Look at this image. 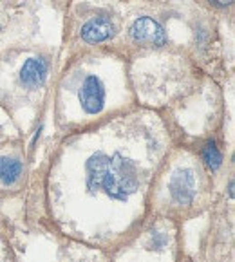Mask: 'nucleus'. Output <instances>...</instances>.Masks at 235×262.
<instances>
[{
  "instance_id": "f257e3e1",
  "label": "nucleus",
  "mask_w": 235,
  "mask_h": 262,
  "mask_svg": "<svg viewBox=\"0 0 235 262\" xmlns=\"http://www.w3.org/2000/svg\"><path fill=\"white\" fill-rule=\"evenodd\" d=\"M87 188L91 192H105L112 199L125 201L139 188V170L134 161L120 152L109 156L96 152L87 165Z\"/></svg>"
},
{
  "instance_id": "f03ea898",
  "label": "nucleus",
  "mask_w": 235,
  "mask_h": 262,
  "mask_svg": "<svg viewBox=\"0 0 235 262\" xmlns=\"http://www.w3.org/2000/svg\"><path fill=\"white\" fill-rule=\"evenodd\" d=\"M80 103L87 114H100L105 107V87L101 80L94 74L85 78L80 87Z\"/></svg>"
},
{
  "instance_id": "7ed1b4c3",
  "label": "nucleus",
  "mask_w": 235,
  "mask_h": 262,
  "mask_svg": "<svg viewBox=\"0 0 235 262\" xmlns=\"http://www.w3.org/2000/svg\"><path fill=\"white\" fill-rule=\"evenodd\" d=\"M131 38L138 43H151V46L161 47L166 43V33L154 18L139 16L131 26Z\"/></svg>"
},
{
  "instance_id": "20e7f679",
  "label": "nucleus",
  "mask_w": 235,
  "mask_h": 262,
  "mask_svg": "<svg viewBox=\"0 0 235 262\" xmlns=\"http://www.w3.org/2000/svg\"><path fill=\"white\" fill-rule=\"evenodd\" d=\"M196 173L192 168H179L168 183L170 195L179 205H190L196 197Z\"/></svg>"
},
{
  "instance_id": "39448f33",
  "label": "nucleus",
  "mask_w": 235,
  "mask_h": 262,
  "mask_svg": "<svg viewBox=\"0 0 235 262\" xmlns=\"http://www.w3.org/2000/svg\"><path fill=\"white\" fill-rule=\"evenodd\" d=\"M80 35L81 40H85L87 43H100L116 35V26L107 16H96L81 27Z\"/></svg>"
},
{
  "instance_id": "423d86ee",
  "label": "nucleus",
  "mask_w": 235,
  "mask_h": 262,
  "mask_svg": "<svg viewBox=\"0 0 235 262\" xmlns=\"http://www.w3.org/2000/svg\"><path fill=\"white\" fill-rule=\"evenodd\" d=\"M47 78V62L44 58H27L20 69V83L27 89H38Z\"/></svg>"
},
{
  "instance_id": "0eeeda50",
  "label": "nucleus",
  "mask_w": 235,
  "mask_h": 262,
  "mask_svg": "<svg viewBox=\"0 0 235 262\" xmlns=\"http://www.w3.org/2000/svg\"><path fill=\"white\" fill-rule=\"evenodd\" d=\"M22 176V163L15 158H0V181L4 185H15Z\"/></svg>"
},
{
  "instance_id": "6e6552de",
  "label": "nucleus",
  "mask_w": 235,
  "mask_h": 262,
  "mask_svg": "<svg viewBox=\"0 0 235 262\" xmlns=\"http://www.w3.org/2000/svg\"><path fill=\"white\" fill-rule=\"evenodd\" d=\"M203 159L210 170H217L221 165H223V154L219 152V148H217V145L213 141H208L206 145H204Z\"/></svg>"
},
{
  "instance_id": "1a4fd4ad",
  "label": "nucleus",
  "mask_w": 235,
  "mask_h": 262,
  "mask_svg": "<svg viewBox=\"0 0 235 262\" xmlns=\"http://www.w3.org/2000/svg\"><path fill=\"white\" fill-rule=\"evenodd\" d=\"M166 244H168V237H166V233H163V231H152L151 243H148V248H151V250L163 251L166 248Z\"/></svg>"
},
{
  "instance_id": "9d476101",
  "label": "nucleus",
  "mask_w": 235,
  "mask_h": 262,
  "mask_svg": "<svg viewBox=\"0 0 235 262\" xmlns=\"http://www.w3.org/2000/svg\"><path fill=\"white\" fill-rule=\"evenodd\" d=\"M212 4L219 6V8H226V6H231L233 4V0H210Z\"/></svg>"
},
{
  "instance_id": "9b49d317",
  "label": "nucleus",
  "mask_w": 235,
  "mask_h": 262,
  "mask_svg": "<svg viewBox=\"0 0 235 262\" xmlns=\"http://www.w3.org/2000/svg\"><path fill=\"white\" fill-rule=\"evenodd\" d=\"M228 193H230V197H233V181H230V185H228Z\"/></svg>"
}]
</instances>
